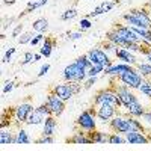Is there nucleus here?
Listing matches in <instances>:
<instances>
[{
	"instance_id": "f257e3e1",
	"label": "nucleus",
	"mask_w": 151,
	"mask_h": 151,
	"mask_svg": "<svg viewBox=\"0 0 151 151\" xmlns=\"http://www.w3.org/2000/svg\"><path fill=\"white\" fill-rule=\"evenodd\" d=\"M100 104H112L115 107H122V103H121V100H119V97H118L113 86H109L107 89L98 91L95 94L92 106H100Z\"/></svg>"
},
{
	"instance_id": "f03ea898",
	"label": "nucleus",
	"mask_w": 151,
	"mask_h": 151,
	"mask_svg": "<svg viewBox=\"0 0 151 151\" xmlns=\"http://www.w3.org/2000/svg\"><path fill=\"white\" fill-rule=\"evenodd\" d=\"M52 89L58 94V97H60L62 100H64V101H70L71 97L82 89V83H79V82H65V83H59V85L53 86Z\"/></svg>"
},
{
	"instance_id": "7ed1b4c3",
	"label": "nucleus",
	"mask_w": 151,
	"mask_h": 151,
	"mask_svg": "<svg viewBox=\"0 0 151 151\" xmlns=\"http://www.w3.org/2000/svg\"><path fill=\"white\" fill-rule=\"evenodd\" d=\"M64 80L65 82H79V83H83L86 79H88V71L80 68L77 64H70L64 68Z\"/></svg>"
},
{
	"instance_id": "20e7f679",
	"label": "nucleus",
	"mask_w": 151,
	"mask_h": 151,
	"mask_svg": "<svg viewBox=\"0 0 151 151\" xmlns=\"http://www.w3.org/2000/svg\"><path fill=\"white\" fill-rule=\"evenodd\" d=\"M45 101L50 104V109H52L53 115L58 118L60 116L65 110V101L62 100L60 97H58V94L53 91V89H48V94H47V100Z\"/></svg>"
},
{
	"instance_id": "39448f33",
	"label": "nucleus",
	"mask_w": 151,
	"mask_h": 151,
	"mask_svg": "<svg viewBox=\"0 0 151 151\" xmlns=\"http://www.w3.org/2000/svg\"><path fill=\"white\" fill-rule=\"evenodd\" d=\"M113 30H115L124 41H127L129 44L130 42H142V38L137 35L130 26H124V24H115L113 26Z\"/></svg>"
},
{
	"instance_id": "423d86ee",
	"label": "nucleus",
	"mask_w": 151,
	"mask_h": 151,
	"mask_svg": "<svg viewBox=\"0 0 151 151\" xmlns=\"http://www.w3.org/2000/svg\"><path fill=\"white\" fill-rule=\"evenodd\" d=\"M76 129L85 130L86 133L91 130H95V116L89 110H83L79 115L77 121H76Z\"/></svg>"
},
{
	"instance_id": "0eeeda50",
	"label": "nucleus",
	"mask_w": 151,
	"mask_h": 151,
	"mask_svg": "<svg viewBox=\"0 0 151 151\" xmlns=\"http://www.w3.org/2000/svg\"><path fill=\"white\" fill-rule=\"evenodd\" d=\"M86 55L89 58V60L92 62V65H104V68H109L112 65V60L101 48H91Z\"/></svg>"
},
{
	"instance_id": "6e6552de",
	"label": "nucleus",
	"mask_w": 151,
	"mask_h": 151,
	"mask_svg": "<svg viewBox=\"0 0 151 151\" xmlns=\"http://www.w3.org/2000/svg\"><path fill=\"white\" fill-rule=\"evenodd\" d=\"M118 80L124 85H127L129 88H136V89H139V86L144 80V77L137 73V70L134 71H127V73H122L118 76Z\"/></svg>"
},
{
	"instance_id": "1a4fd4ad",
	"label": "nucleus",
	"mask_w": 151,
	"mask_h": 151,
	"mask_svg": "<svg viewBox=\"0 0 151 151\" xmlns=\"http://www.w3.org/2000/svg\"><path fill=\"white\" fill-rule=\"evenodd\" d=\"M115 88V91H116V94H118V97H119V100H121V103H122V107L124 109H127V106L130 104V103H133V101H136V95L130 91V88L127 86V85H118V86H113Z\"/></svg>"
},
{
	"instance_id": "9d476101",
	"label": "nucleus",
	"mask_w": 151,
	"mask_h": 151,
	"mask_svg": "<svg viewBox=\"0 0 151 151\" xmlns=\"http://www.w3.org/2000/svg\"><path fill=\"white\" fill-rule=\"evenodd\" d=\"M95 109V116L103 121V122H109L113 116H115L116 107L112 104H100V106H92Z\"/></svg>"
},
{
	"instance_id": "9b49d317",
	"label": "nucleus",
	"mask_w": 151,
	"mask_h": 151,
	"mask_svg": "<svg viewBox=\"0 0 151 151\" xmlns=\"http://www.w3.org/2000/svg\"><path fill=\"white\" fill-rule=\"evenodd\" d=\"M109 125H110L112 132H115V133H127V132H130V122L124 116H113L109 121Z\"/></svg>"
},
{
	"instance_id": "f8f14e48",
	"label": "nucleus",
	"mask_w": 151,
	"mask_h": 151,
	"mask_svg": "<svg viewBox=\"0 0 151 151\" xmlns=\"http://www.w3.org/2000/svg\"><path fill=\"white\" fill-rule=\"evenodd\" d=\"M125 134V139H127L129 144H148L150 139H148V136L142 132H136V130H130L127 133H124Z\"/></svg>"
},
{
	"instance_id": "ddd939ff",
	"label": "nucleus",
	"mask_w": 151,
	"mask_h": 151,
	"mask_svg": "<svg viewBox=\"0 0 151 151\" xmlns=\"http://www.w3.org/2000/svg\"><path fill=\"white\" fill-rule=\"evenodd\" d=\"M65 142H68V144H83V145H89V144H92L91 139L88 137L86 132H85V130H80V129H76L74 136L68 137Z\"/></svg>"
},
{
	"instance_id": "4468645a",
	"label": "nucleus",
	"mask_w": 151,
	"mask_h": 151,
	"mask_svg": "<svg viewBox=\"0 0 151 151\" xmlns=\"http://www.w3.org/2000/svg\"><path fill=\"white\" fill-rule=\"evenodd\" d=\"M86 134H88V137L91 139L92 144H109L110 133L98 132V130H91V132H88Z\"/></svg>"
},
{
	"instance_id": "2eb2a0df",
	"label": "nucleus",
	"mask_w": 151,
	"mask_h": 151,
	"mask_svg": "<svg viewBox=\"0 0 151 151\" xmlns=\"http://www.w3.org/2000/svg\"><path fill=\"white\" fill-rule=\"evenodd\" d=\"M136 68H133L130 64H119V65H110L109 68H104V73L107 76H119L122 73L127 71H134Z\"/></svg>"
},
{
	"instance_id": "dca6fc26",
	"label": "nucleus",
	"mask_w": 151,
	"mask_h": 151,
	"mask_svg": "<svg viewBox=\"0 0 151 151\" xmlns=\"http://www.w3.org/2000/svg\"><path fill=\"white\" fill-rule=\"evenodd\" d=\"M116 58L124 60V64H130V65H136V56L130 52V50L127 48H124V47H119L116 48V52H115Z\"/></svg>"
},
{
	"instance_id": "f3484780",
	"label": "nucleus",
	"mask_w": 151,
	"mask_h": 151,
	"mask_svg": "<svg viewBox=\"0 0 151 151\" xmlns=\"http://www.w3.org/2000/svg\"><path fill=\"white\" fill-rule=\"evenodd\" d=\"M55 47H56V38H55V36H45V38H44V44H42V47L40 48V53H41L44 58H50Z\"/></svg>"
},
{
	"instance_id": "a211bd4d",
	"label": "nucleus",
	"mask_w": 151,
	"mask_h": 151,
	"mask_svg": "<svg viewBox=\"0 0 151 151\" xmlns=\"http://www.w3.org/2000/svg\"><path fill=\"white\" fill-rule=\"evenodd\" d=\"M33 109L35 107L30 103H21L20 106H17V118H18V121L20 122H26Z\"/></svg>"
},
{
	"instance_id": "6ab92c4d",
	"label": "nucleus",
	"mask_w": 151,
	"mask_h": 151,
	"mask_svg": "<svg viewBox=\"0 0 151 151\" xmlns=\"http://www.w3.org/2000/svg\"><path fill=\"white\" fill-rule=\"evenodd\" d=\"M118 2H103V3H100L92 12H89V14L86 15V18H91V17H97V15H101L104 14V12H109L113 6H115Z\"/></svg>"
},
{
	"instance_id": "aec40b11",
	"label": "nucleus",
	"mask_w": 151,
	"mask_h": 151,
	"mask_svg": "<svg viewBox=\"0 0 151 151\" xmlns=\"http://www.w3.org/2000/svg\"><path fill=\"white\" fill-rule=\"evenodd\" d=\"M56 125H58V122H56V116H55V115L45 116L42 134H45V136H53V134H55V130H56Z\"/></svg>"
},
{
	"instance_id": "412c9836",
	"label": "nucleus",
	"mask_w": 151,
	"mask_h": 151,
	"mask_svg": "<svg viewBox=\"0 0 151 151\" xmlns=\"http://www.w3.org/2000/svg\"><path fill=\"white\" fill-rule=\"evenodd\" d=\"M0 144L2 145L17 144V136H14V133H12V127L2 129V132H0Z\"/></svg>"
},
{
	"instance_id": "4be33fe9",
	"label": "nucleus",
	"mask_w": 151,
	"mask_h": 151,
	"mask_svg": "<svg viewBox=\"0 0 151 151\" xmlns=\"http://www.w3.org/2000/svg\"><path fill=\"white\" fill-rule=\"evenodd\" d=\"M127 112L130 113L132 116L139 118V116H144L145 109H144V106L139 103V100H136V101H133V103H130V104L127 106Z\"/></svg>"
},
{
	"instance_id": "5701e85b",
	"label": "nucleus",
	"mask_w": 151,
	"mask_h": 151,
	"mask_svg": "<svg viewBox=\"0 0 151 151\" xmlns=\"http://www.w3.org/2000/svg\"><path fill=\"white\" fill-rule=\"evenodd\" d=\"M106 40H107V41H110V42H113V44L118 45V47H124V48L127 47V44H129L127 41H124L122 38H121L115 30H113V29H112V30H109V32L106 33Z\"/></svg>"
},
{
	"instance_id": "b1692460",
	"label": "nucleus",
	"mask_w": 151,
	"mask_h": 151,
	"mask_svg": "<svg viewBox=\"0 0 151 151\" xmlns=\"http://www.w3.org/2000/svg\"><path fill=\"white\" fill-rule=\"evenodd\" d=\"M47 3H48V0H38V2H33V0H30V2L27 3V8L21 12L20 17L27 15V14H30L32 11H35V9H38V8H41V6H44V5H47Z\"/></svg>"
},
{
	"instance_id": "393cba45",
	"label": "nucleus",
	"mask_w": 151,
	"mask_h": 151,
	"mask_svg": "<svg viewBox=\"0 0 151 151\" xmlns=\"http://www.w3.org/2000/svg\"><path fill=\"white\" fill-rule=\"evenodd\" d=\"M32 27H33V30L38 32V33H44V32L48 29V20H47V18H38V20L33 21Z\"/></svg>"
},
{
	"instance_id": "a878e982",
	"label": "nucleus",
	"mask_w": 151,
	"mask_h": 151,
	"mask_svg": "<svg viewBox=\"0 0 151 151\" xmlns=\"http://www.w3.org/2000/svg\"><path fill=\"white\" fill-rule=\"evenodd\" d=\"M42 121H44V115H42L40 110H36V107H35V109L32 110V113L29 115L26 124H41Z\"/></svg>"
},
{
	"instance_id": "bb28decb",
	"label": "nucleus",
	"mask_w": 151,
	"mask_h": 151,
	"mask_svg": "<svg viewBox=\"0 0 151 151\" xmlns=\"http://www.w3.org/2000/svg\"><path fill=\"white\" fill-rule=\"evenodd\" d=\"M30 142H32V139L29 137L27 132L24 129H18V132H17V144L26 145V144H30Z\"/></svg>"
},
{
	"instance_id": "cd10ccee",
	"label": "nucleus",
	"mask_w": 151,
	"mask_h": 151,
	"mask_svg": "<svg viewBox=\"0 0 151 151\" xmlns=\"http://www.w3.org/2000/svg\"><path fill=\"white\" fill-rule=\"evenodd\" d=\"M136 70L144 79L151 77V64H136Z\"/></svg>"
},
{
	"instance_id": "c85d7f7f",
	"label": "nucleus",
	"mask_w": 151,
	"mask_h": 151,
	"mask_svg": "<svg viewBox=\"0 0 151 151\" xmlns=\"http://www.w3.org/2000/svg\"><path fill=\"white\" fill-rule=\"evenodd\" d=\"M76 64H77L80 68H83V70H89L91 67H92V62L89 60V58H88V55H82V56H79L77 59H76Z\"/></svg>"
},
{
	"instance_id": "c756f323",
	"label": "nucleus",
	"mask_w": 151,
	"mask_h": 151,
	"mask_svg": "<svg viewBox=\"0 0 151 151\" xmlns=\"http://www.w3.org/2000/svg\"><path fill=\"white\" fill-rule=\"evenodd\" d=\"M129 119V122H130V130H136V132H142V133H145V127L139 122V119H137L136 116H129L127 118Z\"/></svg>"
},
{
	"instance_id": "7c9ffc66",
	"label": "nucleus",
	"mask_w": 151,
	"mask_h": 151,
	"mask_svg": "<svg viewBox=\"0 0 151 151\" xmlns=\"http://www.w3.org/2000/svg\"><path fill=\"white\" fill-rule=\"evenodd\" d=\"M139 91H141L144 95H147V97L151 98V79H150V77L142 80V83H141V86H139Z\"/></svg>"
},
{
	"instance_id": "2f4dec72",
	"label": "nucleus",
	"mask_w": 151,
	"mask_h": 151,
	"mask_svg": "<svg viewBox=\"0 0 151 151\" xmlns=\"http://www.w3.org/2000/svg\"><path fill=\"white\" fill-rule=\"evenodd\" d=\"M77 17V9L76 8H70L67 9L65 12H62V15H60V20H64V21H68V20H73Z\"/></svg>"
},
{
	"instance_id": "473e14b6",
	"label": "nucleus",
	"mask_w": 151,
	"mask_h": 151,
	"mask_svg": "<svg viewBox=\"0 0 151 151\" xmlns=\"http://www.w3.org/2000/svg\"><path fill=\"white\" fill-rule=\"evenodd\" d=\"M100 73H104V65H92L88 70V77H97Z\"/></svg>"
},
{
	"instance_id": "72a5a7b5",
	"label": "nucleus",
	"mask_w": 151,
	"mask_h": 151,
	"mask_svg": "<svg viewBox=\"0 0 151 151\" xmlns=\"http://www.w3.org/2000/svg\"><path fill=\"white\" fill-rule=\"evenodd\" d=\"M127 142V139H124V137H121L118 133H110V137H109V144H125Z\"/></svg>"
},
{
	"instance_id": "f704fd0d",
	"label": "nucleus",
	"mask_w": 151,
	"mask_h": 151,
	"mask_svg": "<svg viewBox=\"0 0 151 151\" xmlns=\"http://www.w3.org/2000/svg\"><path fill=\"white\" fill-rule=\"evenodd\" d=\"M36 110H40L44 116H50V115H53V112H52V109H50V104L45 101V103H42L41 106H38L36 107Z\"/></svg>"
},
{
	"instance_id": "c9c22d12",
	"label": "nucleus",
	"mask_w": 151,
	"mask_h": 151,
	"mask_svg": "<svg viewBox=\"0 0 151 151\" xmlns=\"http://www.w3.org/2000/svg\"><path fill=\"white\" fill-rule=\"evenodd\" d=\"M30 62H35V53L33 52H26L21 59V65H27Z\"/></svg>"
},
{
	"instance_id": "e433bc0d",
	"label": "nucleus",
	"mask_w": 151,
	"mask_h": 151,
	"mask_svg": "<svg viewBox=\"0 0 151 151\" xmlns=\"http://www.w3.org/2000/svg\"><path fill=\"white\" fill-rule=\"evenodd\" d=\"M91 26H92V23L89 21V18H82L80 20V23H79V30L80 32H85V30H88V29H91Z\"/></svg>"
},
{
	"instance_id": "4c0bfd02",
	"label": "nucleus",
	"mask_w": 151,
	"mask_h": 151,
	"mask_svg": "<svg viewBox=\"0 0 151 151\" xmlns=\"http://www.w3.org/2000/svg\"><path fill=\"white\" fill-rule=\"evenodd\" d=\"M33 40V33L32 32H26V33H23L20 38H18V42L20 44H27Z\"/></svg>"
},
{
	"instance_id": "58836bf2",
	"label": "nucleus",
	"mask_w": 151,
	"mask_h": 151,
	"mask_svg": "<svg viewBox=\"0 0 151 151\" xmlns=\"http://www.w3.org/2000/svg\"><path fill=\"white\" fill-rule=\"evenodd\" d=\"M35 144H53L55 142V139H53V136H45V134H42V137H40V139H36V141H33Z\"/></svg>"
},
{
	"instance_id": "ea45409f",
	"label": "nucleus",
	"mask_w": 151,
	"mask_h": 151,
	"mask_svg": "<svg viewBox=\"0 0 151 151\" xmlns=\"http://www.w3.org/2000/svg\"><path fill=\"white\" fill-rule=\"evenodd\" d=\"M15 50H17V48H14V47H11V48L8 50V52L5 53V56H3V60H2V62H3V64H6V62H9V60H11V58H12V55H14V53H15Z\"/></svg>"
},
{
	"instance_id": "a19ab883",
	"label": "nucleus",
	"mask_w": 151,
	"mask_h": 151,
	"mask_svg": "<svg viewBox=\"0 0 151 151\" xmlns=\"http://www.w3.org/2000/svg\"><path fill=\"white\" fill-rule=\"evenodd\" d=\"M44 38H45V36H44V33H38V35H35V38L30 41V45H32V47L38 45V44H40V42L44 40Z\"/></svg>"
},
{
	"instance_id": "79ce46f5",
	"label": "nucleus",
	"mask_w": 151,
	"mask_h": 151,
	"mask_svg": "<svg viewBox=\"0 0 151 151\" xmlns=\"http://www.w3.org/2000/svg\"><path fill=\"white\" fill-rule=\"evenodd\" d=\"M83 33H85V32H80V30H79V32H74V33L68 32L67 35L70 36V40H71V41H76V40H80V38L83 36Z\"/></svg>"
},
{
	"instance_id": "37998d69",
	"label": "nucleus",
	"mask_w": 151,
	"mask_h": 151,
	"mask_svg": "<svg viewBox=\"0 0 151 151\" xmlns=\"http://www.w3.org/2000/svg\"><path fill=\"white\" fill-rule=\"evenodd\" d=\"M14 89V82H5V86H3V94H8Z\"/></svg>"
},
{
	"instance_id": "c03bdc74",
	"label": "nucleus",
	"mask_w": 151,
	"mask_h": 151,
	"mask_svg": "<svg viewBox=\"0 0 151 151\" xmlns=\"http://www.w3.org/2000/svg\"><path fill=\"white\" fill-rule=\"evenodd\" d=\"M48 70H50V64H44V65L41 67L40 73H38V77H42V76H45V74L48 73Z\"/></svg>"
},
{
	"instance_id": "a18cd8bd",
	"label": "nucleus",
	"mask_w": 151,
	"mask_h": 151,
	"mask_svg": "<svg viewBox=\"0 0 151 151\" xmlns=\"http://www.w3.org/2000/svg\"><path fill=\"white\" fill-rule=\"evenodd\" d=\"M97 82V77H89V80H88V82H85V85H83V88H85V89H89V88L94 85Z\"/></svg>"
},
{
	"instance_id": "49530a36",
	"label": "nucleus",
	"mask_w": 151,
	"mask_h": 151,
	"mask_svg": "<svg viewBox=\"0 0 151 151\" xmlns=\"http://www.w3.org/2000/svg\"><path fill=\"white\" fill-rule=\"evenodd\" d=\"M21 30H23V24H18V26L12 30V36H18V33H20Z\"/></svg>"
},
{
	"instance_id": "de8ad7c7",
	"label": "nucleus",
	"mask_w": 151,
	"mask_h": 151,
	"mask_svg": "<svg viewBox=\"0 0 151 151\" xmlns=\"http://www.w3.org/2000/svg\"><path fill=\"white\" fill-rule=\"evenodd\" d=\"M3 3H5V5H14L15 0H3Z\"/></svg>"
},
{
	"instance_id": "09e8293b",
	"label": "nucleus",
	"mask_w": 151,
	"mask_h": 151,
	"mask_svg": "<svg viewBox=\"0 0 151 151\" xmlns=\"http://www.w3.org/2000/svg\"><path fill=\"white\" fill-rule=\"evenodd\" d=\"M41 58H42V55H41V53H35V60H40Z\"/></svg>"
},
{
	"instance_id": "8fccbe9b",
	"label": "nucleus",
	"mask_w": 151,
	"mask_h": 151,
	"mask_svg": "<svg viewBox=\"0 0 151 151\" xmlns=\"http://www.w3.org/2000/svg\"><path fill=\"white\" fill-rule=\"evenodd\" d=\"M147 59H148V62L151 64V53H148V55H147Z\"/></svg>"
}]
</instances>
